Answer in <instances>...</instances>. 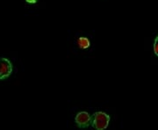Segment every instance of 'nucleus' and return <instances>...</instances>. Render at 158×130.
I'll list each match as a JSON object with an SVG mask.
<instances>
[{
	"label": "nucleus",
	"mask_w": 158,
	"mask_h": 130,
	"mask_svg": "<svg viewBox=\"0 0 158 130\" xmlns=\"http://www.w3.org/2000/svg\"><path fill=\"white\" fill-rule=\"evenodd\" d=\"M77 44L81 49H86L89 48L90 46V42L88 38L86 37H79L77 40Z\"/></svg>",
	"instance_id": "20e7f679"
},
{
	"label": "nucleus",
	"mask_w": 158,
	"mask_h": 130,
	"mask_svg": "<svg viewBox=\"0 0 158 130\" xmlns=\"http://www.w3.org/2000/svg\"><path fill=\"white\" fill-rule=\"evenodd\" d=\"M154 52H155L156 56L158 57V35L156 37L155 41H154Z\"/></svg>",
	"instance_id": "39448f33"
},
{
	"label": "nucleus",
	"mask_w": 158,
	"mask_h": 130,
	"mask_svg": "<svg viewBox=\"0 0 158 130\" xmlns=\"http://www.w3.org/2000/svg\"><path fill=\"white\" fill-rule=\"evenodd\" d=\"M12 72V64L6 58H0V80L9 78Z\"/></svg>",
	"instance_id": "7ed1b4c3"
},
{
	"label": "nucleus",
	"mask_w": 158,
	"mask_h": 130,
	"mask_svg": "<svg viewBox=\"0 0 158 130\" xmlns=\"http://www.w3.org/2000/svg\"><path fill=\"white\" fill-rule=\"evenodd\" d=\"M28 4H36V2L38 1V0H26Z\"/></svg>",
	"instance_id": "423d86ee"
},
{
	"label": "nucleus",
	"mask_w": 158,
	"mask_h": 130,
	"mask_svg": "<svg viewBox=\"0 0 158 130\" xmlns=\"http://www.w3.org/2000/svg\"><path fill=\"white\" fill-rule=\"evenodd\" d=\"M110 122V116L104 112H97L91 116L90 126L96 130H105L107 128Z\"/></svg>",
	"instance_id": "f257e3e1"
},
{
	"label": "nucleus",
	"mask_w": 158,
	"mask_h": 130,
	"mask_svg": "<svg viewBox=\"0 0 158 130\" xmlns=\"http://www.w3.org/2000/svg\"><path fill=\"white\" fill-rule=\"evenodd\" d=\"M75 122L79 128H88L91 124V116L87 112H80L76 115Z\"/></svg>",
	"instance_id": "f03ea898"
}]
</instances>
